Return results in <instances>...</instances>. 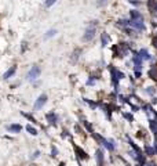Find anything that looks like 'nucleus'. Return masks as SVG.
Masks as SVG:
<instances>
[{"mask_svg": "<svg viewBox=\"0 0 157 166\" xmlns=\"http://www.w3.org/2000/svg\"><path fill=\"white\" fill-rule=\"evenodd\" d=\"M15 71H17V65H13V66H11V68H10L8 71H6V72H4L3 79H6V80H7V79H10V78H11V76H13L14 73H15Z\"/></svg>", "mask_w": 157, "mask_h": 166, "instance_id": "obj_5", "label": "nucleus"}, {"mask_svg": "<svg viewBox=\"0 0 157 166\" xmlns=\"http://www.w3.org/2000/svg\"><path fill=\"white\" fill-rule=\"evenodd\" d=\"M46 118H47V120H48V123H50V125H52V126H55V125H57V119H58V116L54 114V112L47 114V115H46Z\"/></svg>", "mask_w": 157, "mask_h": 166, "instance_id": "obj_3", "label": "nucleus"}, {"mask_svg": "<svg viewBox=\"0 0 157 166\" xmlns=\"http://www.w3.org/2000/svg\"><path fill=\"white\" fill-rule=\"evenodd\" d=\"M59 166H65V163H63V162H61V163H59Z\"/></svg>", "mask_w": 157, "mask_h": 166, "instance_id": "obj_15", "label": "nucleus"}, {"mask_svg": "<svg viewBox=\"0 0 157 166\" xmlns=\"http://www.w3.org/2000/svg\"><path fill=\"white\" fill-rule=\"evenodd\" d=\"M46 102H47V94L39 96V98H37V100H36V102H35V109L43 108V107L46 105Z\"/></svg>", "mask_w": 157, "mask_h": 166, "instance_id": "obj_2", "label": "nucleus"}, {"mask_svg": "<svg viewBox=\"0 0 157 166\" xmlns=\"http://www.w3.org/2000/svg\"><path fill=\"white\" fill-rule=\"evenodd\" d=\"M39 154H40L39 151H36V152L33 154V155H32V159H36V158H37V156H39Z\"/></svg>", "mask_w": 157, "mask_h": 166, "instance_id": "obj_14", "label": "nucleus"}, {"mask_svg": "<svg viewBox=\"0 0 157 166\" xmlns=\"http://www.w3.org/2000/svg\"><path fill=\"white\" fill-rule=\"evenodd\" d=\"M40 72H41V69L39 68L37 65H35V66H32V69L28 72V80H35V79H37L39 76H40Z\"/></svg>", "mask_w": 157, "mask_h": 166, "instance_id": "obj_1", "label": "nucleus"}, {"mask_svg": "<svg viewBox=\"0 0 157 166\" xmlns=\"http://www.w3.org/2000/svg\"><path fill=\"white\" fill-rule=\"evenodd\" d=\"M26 130H28L29 134H32V136H37V130H36L35 127H32L31 125H28V126H26Z\"/></svg>", "mask_w": 157, "mask_h": 166, "instance_id": "obj_8", "label": "nucleus"}, {"mask_svg": "<svg viewBox=\"0 0 157 166\" xmlns=\"http://www.w3.org/2000/svg\"><path fill=\"white\" fill-rule=\"evenodd\" d=\"M57 155H58V148H57V147H52V150H51V156L55 158Z\"/></svg>", "mask_w": 157, "mask_h": 166, "instance_id": "obj_10", "label": "nucleus"}, {"mask_svg": "<svg viewBox=\"0 0 157 166\" xmlns=\"http://www.w3.org/2000/svg\"><path fill=\"white\" fill-rule=\"evenodd\" d=\"M7 129L10 132H13V133H19L21 130H22V127H21V125H10V126H7Z\"/></svg>", "mask_w": 157, "mask_h": 166, "instance_id": "obj_7", "label": "nucleus"}, {"mask_svg": "<svg viewBox=\"0 0 157 166\" xmlns=\"http://www.w3.org/2000/svg\"><path fill=\"white\" fill-rule=\"evenodd\" d=\"M75 151L77 152V156L80 158V159H88V155L80 148V147H76V145H75Z\"/></svg>", "mask_w": 157, "mask_h": 166, "instance_id": "obj_6", "label": "nucleus"}, {"mask_svg": "<svg viewBox=\"0 0 157 166\" xmlns=\"http://www.w3.org/2000/svg\"><path fill=\"white\" fill-rule=\"evenodd\" d=\"M94 32H95V29H94V28L87 29V30H86V35L83 36V40H84V42H90V40L94 38Z\"/></svg>", "mask_w": 157, "mask_h": 166, "instance_id": "obj_4", "label": "nucleus"}, {"mask_svg": "<svg viewBox=\"0 0 157 166\" xmlns=\"http://www.w3.org/2000/svg\"><path fill=\"white\" fill-rule=\"evenodd\" d=\"M55 33H57V30H55V29H50V30H47V33H46V36H44V38H46V39H48V38H52V36L55 35Z\"/></svg>", "mask_w": 157, "mask_h": 166, "instance_id": "obj_9", "label": "nucleus"}, {"mask_svg": "<svg viewBox=\"0 0 157 166\" xmlns=\"http://www.w3.org/2000/svg\"><path fill=\"white\" fill-rule=\"evenodd\" d=\"M106 42H107V38H106V35H102V43H104V46L106 44Z\"/></svg>", "mask_w": 157, "mask_h": 166, "instance_id": "obj_13", "label": "nucleus"}, {"mask_svg": "<svg viewBox=\"0 0 157 166\" xmlns=\"http://www.w3.org/2000/svg\"><path fill=\"white\" fill-rule=\"evenodd\" d=\"M22 115H23V116H25V118H28L29 120H32V122H36V119L33 118V116H32V115H28V114H23V112H22Z\"/></svg>", "mask_w": 157, "mask_h": 166, "instance_id": "obj_12", "label": "nucleus"}, {"mask_svg": "<svg viewBox=\"0 0 157 166\" xmlns=\"http://www.w3.org/2000/svg\"><path fill=\"white\" fill-rule=\"evenodd\" d=\"M55 2H57V0H46V7H51Z\"/></svg>", "mask_w": 157, "mask_h": 166, "instance_id": "obj_11", "label": "nucleus"}]
</instances>
